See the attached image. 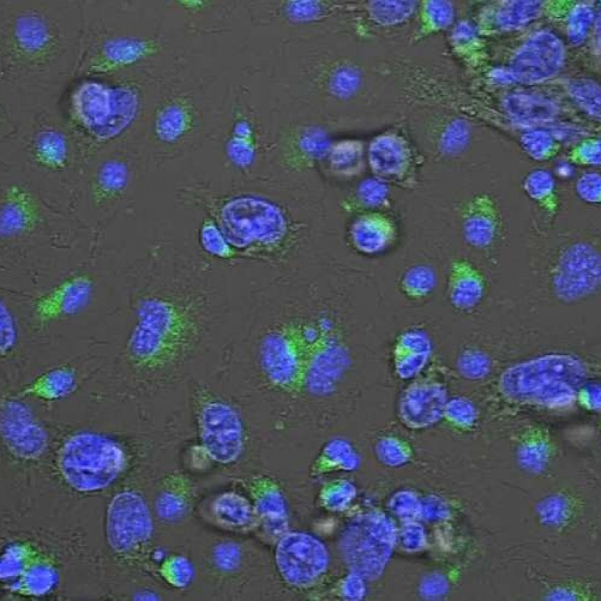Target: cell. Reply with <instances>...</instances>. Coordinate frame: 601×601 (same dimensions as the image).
Returning <instances> with one entry per match:
<instances>
[{
	"instance_id": "6da1fadb",
	"label": "cell",
	"mask_w": 601,
	"mask_h": 601,
	"mask_svg": "<svg viewBox=\"0 0 601 601\" xmlns=\"http://www.w3.org/2000/svg\"><path fill=\"white\" fill-rule=\"evenodd\" d=\"M81 1L1 0V100L60 102L77 69Z\"/></svg>"
},
{
	"instance_id": "7a4b0ae2",
	"label": "cell",
	"mask_w": 601,
	"mask_h": 601,
	"mask_svg": "<svg viewBox=\"0 0 601 601\" xmlns=\"http://www.w3.org/2000/svg\"><path fill=\"white\" fill-rule=\"evenodd\" d=\"M171 303L159 298L145 300L128 344L130 359L147 368L174 363L188 348L194 334L182 320H172Z\"/></svg>"
},
{
	"instance_id": "3957f363",
	"label": "cell",
	"mask_w": 601,
	"mask_h": 601,
	"mask_svg": "<svg viewBox=\"0 0 601 601\" xmlns=\"http://www.w3.org/2000/svg\"><path fill=\"white\" fill-rule=\"evenodd\" d=\"M61 465L66 477L75 484L103 485L120 470L122 455L118 447L108 438L83 433L73 437L66 443Z\"/></svg>"
},
{
	"instance_id": "277c9868",
	"label": "cell",
	"mask_w": 601,
	"mask_h": 601,
	"mask_svg": "<svg viewBox=\"0 0 601 601\" xmlns=\"http://www.w3.org/2000/svg\"><path fill=\"white\" fill-rule=\"evenodd\" d=\"M601 259L591 245L577 242L560 255L552 275V287L556 297L565 303L584 298L599 288Z\"/></svg>"
},
{
	"instance_id": "5b68a950",
	"label": "cell",
	"mask_w": 601,
	"mask_h": 601,
	"mask_svg": "<svg viewBox=\"0 0 601 601\" xmlns=\"http://www.w3.org/2000/svg\"><path fill=\"white\" fill-rule=\"evenodd\" d=\"M197 414L201 437L209 455L224 463L236 458L243 438L236 412L224 403L208 398L200 402Z\"/></svg>"
},
{
	"instance_id": "8992f818",
	"label": "cell",
	"mask_w": 601,
	"mask_h": 601,
	"mask_svg": "<svg viewBox=\"0 0 601 601\" xmlns=\"http://www.w3.org/2000/svg\"><path fill=\"white\" fill-rule=\"evenodd\" d=\"M563 59V48L560 40L551 33H540L530 38L516 55L510 75L523 82L542 81L558 70Z\"/></svg>"
},
{
	"instance_id": "52a82bcc",
	"label": "cell",
	"mask_w": 601,
	"mask_h": 601,
	"mask_svg": "<svg viewBox=\"0 0 601 601\" xmlns=\"http://www.w3.org/2000/svg\"><path fill=\"white\" fill-rule=\"evenodd\" d=\"M92 280L85 275H73L36 299L34 314L41 322H50L74 315L91 299Z\"/></svg>"
},
{
	"instance_id": "ba28073f",
	"label": "cell",
	"mask_w": 601,
	"mask_h": 601,
	"mask_svg": "<svg viewBox=\"0 0 601 601\" xmlns=\"http://www.w3.org/2000/svg\"><path fill=\"white\" fill-rule=\"evenodd\" d=\"M461 224L468 243L479 249L489 247L500 225V213L493 198L487 193L472 197L463 209Z\"/></svg>"
},
{
	"instance_id": "9c48e42d",
	"label": "cell",
	"mask_w": 601,
	"mask_h": 601,
	"mask_svg": "<svg viewBox=\"0 0 601 601\" xmlns=\"http://www.w3.org/2000/svg\"><path fill=\"white\" fill-rule=\"evenodd\" d=\"M1 431L11 446L24 454L40 450L45 443L44 431L27 407L19 402L7 401L2 405Z\"/></svg>"
},
{
	"instance_id": "30bf717a",
	"label": "cell",
	"mask_w": 601,
	"mask_h": 601,
	"mask_svg": "<svg viewBox=\"0 0 601 601\" xmlns=\"http://www.w3.org/2000/svg\"><path fill=\"white\" fill-rule=\"evenodd\" d=\"M373 170L380 181L403 188L415 183L416 166L402 142L388 138L379 145L372 161Z\"/></svg>"
},
{
	"instance_id": "8fae6325",
	"label": "cell",
	"mask_w": 601,
	"mask_h": 601,
	"mask_svg": "<svg viewBox=\"0 0 601 601\" xmlns=\"http://www.w3.org/2000/svg\"><path fill=\"white\" fill-rule=\"evenodd\" d=\"M486 281L481 273L465 259L454 261L450 266L447 295L451 304L459 310H469L481 300Z\"/></svg>"
},
{
	"instance_id": "7c38bea8",
	"label": "cell",
	"mask_w": 601,
	"mask_h": 601,
	"mask_svg": "<svg viewBox=\"0 0 601 601\" xmlns=\"http://www.w3.org/2000/svg\"><path fill=\"white\" fill-rule=\"evenodd\" d=\"M34 208L31 198L24 191L10 190L1 203V236H15L31 229L36 217Z\"/></svg>"
},
{
	"instance_id": "4fadbf2b",
	"label": "cell",
	"mask_w": 601,
	"mask_h": 601,
	"mask_svg": "<svg viewBox=\"0 0 601 601\" xmlns=\"http://www.w3.org/2000/svg\"><path fill=\"white\" fill-rule=\"evenodd\" d=\"M357 245L370 252H381L394 242L397 229L391 217L375 213L362 218L354 228Z\"/></svg>"
},
{
	"instance_id": "5bb4252c",
	"label": "cell",
	"mask_w": 601,
	"mask_h": 601,
	"mask_svg": "<svg viewBox=\"0 0 601 601\" xmlns=\"http://www.w3.org/2000/svg\"><path fill=\"white\" fill-rule=\"evenodd\" d=\"M32 152L36 159L44 166L52 168H61L69 156L68 138L61 131L46 128L36 135Z\"/></svg>"
},
{
	"instance_id": "9a60e30c",
	"label": "cell",
	"mask_w": 601,
	"mask_h": 601,
	"mask_svg": "<svg viewBox=\"0 0 601 601\" xmlns=\"http://www.w3.org/2000/svg\"><path fill=\"white\" fill-rule=\"evenodd\" d=\"M526 194L544 210L554 214L559 207L555 179L548 171L535 170L523 181Z\"/></svg>"
},
{
	"instance_id": "2e32d148",
	"label": "cell",
	"mask_w": 601,
	"mask_h": 601,
	"mask_svg": "<svg viewBox=\"0 0 601 601\" xmlns=\"http://www.w3.org/2000/svg\"><path fill=\"white\" fill-rule=\"evenodd\" d=\"M75 380V373L71 368H55L38 378L29 387L27 392L48 399L57 398L70 392Z\"/></svg>"
},
{
	"instance_id": "e0dca14e",
	"label": "cell",
	"mask_w": 601,
	"mask_h": 601,
	"mask_svg": "<svg viewBox=\"0 0 601 601\" xmlns=\"http://www.w3.org/2000/svg\"><path fill=\"white\" fill-rule=\"evenodd\" d=\"M436 285V274L428 265L419 264L408 268L402 275L399 287L408 298L419 300L428 296Z\"/></svg>"
},
{
	"instance_id": "ac0fdd59",
	"label": "cell",
	"mask_w": 601,
	"mask_h": 601,
	"mask_svg": "<svg viewBox=\"0 0 601 601\" xmlns=\"http://www.w3.org/2000/svg\"><path fill=\"white\" fill-rule=\"evenodd\" d=\"M507 103L512 114L522 120L547 119L552 116L555 111L553 106L549 101L527 94L512 96Z\"/></svg>"
},
{
	"instance_id": "d6986e66",
	"label": "cell",
	"mask_w": 601,
	"mask_h": 601,
	"mask_svg": "<svg viewBox=\"0 0 601 601\" xmlns=\"http://www.w3.org/2000/svg\"><path fill=\"white\" fill-rule=\"evenodd\" d=\"M540 9V1H516L508 2L499 11V23L505 27L520 26L537 16Z\"/></svg>"
},
{
	"instance_id": "ffe728a7",
	"label": "cell",
	"mask_w": 601,
	"mask_h": 601,
	"mask_svg": "<svg viewBox=\"0 0 601 601\" xmlns=\"http://www.w3.org/2000/svg\"><path fill=\"white\" fill-rule=\"evenodd\" d=\"M523 147L534 159L543 161L552 157L557 145L553 137L546 131L535 130L524 133L521 139Z\"/></svg>"
},
{
	"instance_id": "44dd1931",
	"label": "cell",
	"mask_w": 601,
	"mask_h": 601,
	"mask_svg": "<svg viewBox=\"0 0 601 601\" xmlns=\"http://www.w3.org/2000/svg\"><path fill=\"white\" fill-rule=\"evenodd\" d=\"M124 180V167L117 162L108 161L100 166L96 184L100 191L108 194L122 187Z\"/></svg>"
},
{
	"instance_id": "7402d4cb",
	"label": "cell",
	"mask_w": 601,
	"mask_h": 601,
	"mask_svg": "<svg viewBox=\"0 0 601 601\" xmlns=\"http://www.w3.org/2000/svg\"><path fill=\"white\" fill-rule=\"evenodd\" d=\"M570 92L586 111L595 115L600 113V93L595 84L588 81L576 82L570 87Z\"/></svg>"
},
{
	"instance_id": "603a6c76",
	"label": "cell",
	"mask_w": 601,
	"mask_h": 601,
	"mask_svg": "<svg viewBox=\"0 0 601 601\" xmlns=\"http://www.w3.org/2000/svg\"><path fill=\"white\" fill-rule=\"evenodd\" d=\"M575 189L581 199L588 203L601 201V175L597 172L583 173L577 180Z\"/></svg>"
},
{
	"instance_id": "cb8c5ba5",
	"label": "cell",
	"mask_w": 601,
	"mask_h": 601,
	"mask_svg": "<svg viewBox=\"0 0 601 601\" xmlns=\"http://www.w3.org/2000/svg\"><path fill=\"white\" fill-rule=\"evenodd\" d=\"M17 336L13 316L8 306L0 303V345L1 354L6 355L13 347Z\"/></svg>"
},
{
	"instance_id": "d4e9b609",
	"label": "cell",
	"mask_w": 601,
	"mask_h": 601,
	"mask_svg": "<svg viewBox=\"0 0 601 601\" xmlns=\"http://www.w3.org/2000/svg\"><path fill=\"white\" fill-rule=\"evenodd\" d=\"M593 15L592 10L586 6L579 7L574 10L570 20L568 32L573 43H581L586 37Z\"/></svg>"
},
{
	"instance_id": "484cf974",
	"label": "cell",
	"mask_w": 601,
	"mask_h": 601,
	"mask_svg": "<svg viewBox=\"0 0 601 601\" xmlns=\"http://www.w3.org/2000/svg\"><path fill=\"white\" fill-rule=\"evenodd\" d=\"M571 160L582 165L600 164V141L591 139L583 142L573 152Z\"/></svg>"
},
{
	"instance_id": "4316f807",
	"label": "cell",
	"mask_w": 601,
	"mask_h": 601,
	"mask_svg": "<svg viewBox=\"0 0 601 601\" xmlns=\"http://www.w3.org/2000/svg\"><path fill=\"white\" fill-rule=\"evenodd\" d=\"M445 136L444 148L449 153L460 151L468 140L467 129L462 124L459 123L451 126Z\"/></svg>"
}]
</instances>
